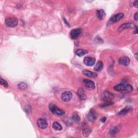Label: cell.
Instances as JSON below:
<instances>
[{"label":"cell","mask_w":138,"mask_h":138,"mask_svg":"<svg viewBox=\"0 0 138 138\" xmlns=\"http://www.w3.org/2000/svg\"><path fill=\"white\" fill-rule=\"evenodd\" d=\"M91 130L89 127H85L83 131V135L85 137H88L90 134V133H91Z\"/></svg>","instance_id":"44dd1931"},{"label":"cell","mask_w":138,"mask_h":138,"mask_svg":"<svg viewBox=\"0 0 138 138\" xmlns=\"http://www.w3.org/2000/svg\"><path fill=\"white\" fill-rule=\"evenodd\" d=\"M18 87L21 90H24L27 89L28 85L27 84L24 82H21L18 84Z\"/></svg>","instance_id":"603a6c76"},{"label":"cell","mask_w":138,"mask_h":138,"mask_svg":"<svg viewBox=\"0 0 138 138\" xmlns=\"http://www.w3.org/2000/svg\"><path fill=\"white\" fill-rule=\"evenodd\" d=\"M124 15L123 13H119V14L115 15L110 18L109 21V23H110V24H112V23H114L118 22L121 19H122L124 17Z\"/></svg>","instance_id":"ba28073f"},{"label":"cell","mask_w":138,"mask_h":138,"mask_svg":"<svg viewBox=\"0 0 138 138\" xmlns=\"http://www.w3.org/2000/svg\"><path fill=\"white\" fill-rule=\"evenodd\" d=\"M72 118V120L74 121V122H75L76 123L79 122V121L80 120V117L78 115V114L77 113H75L73 114Z\"/></svg>","instance_id":"cb8c5ba5"},{"label":"cell","mask_w":138,"mask_h":138,"mask_svg":"<svg viewBox=\"0 0 138 138\" xmlns=\"http://www.w3.org/2000/svg\"><path fill=\"white\" fill-rule=\"evenodd\" d=\"M106 120V117H103V118L101 119V121H102V123H105Z\"/></svg>","instance_id":"83f0119b"},{"label":"cell","mask_w":138,"mask_h":138,"mask_svg":"<svg viewBox=\"0 0 138 138\" xmlns=\"http://www.w3.org/2000/svg\"><path fill=\"white\" fill-rule=\"evenodd\" d=\"M119 63L124 66H128L130 63V59L128 57L124 56L119 59Z\"/></svg>","instance_id":"4fadbf2b"},{"label":"cell","mask_w":138,"mask_h":138,"mask_svg":"<svg viewBox=\"0 0 138 138\" xmlns=\"http://www.w3.org/2000/svg\"><path fill=\"white\" fill-rule=\"evenodd\" d=\"M133 5H134V6H135L136 8H138V1H134L133 3Z\"/></svg>","instance_id":"4316f807"},{"label":"cell","mask_w":138,"mask_h":138,"mask_svg":"<svg viewBox=\"0 0 138 138\" xmlns=\"http://www.w3.org/2000/svg\"><path fill=\"white\" fill-rule=\"evenodd\" d=\"M37 126L41 129H45L48 126V124L47 123L46 120L43 118L38 119L37 122Z\"/></svg>","instance_id":"7c38bea8"},{"label":"cell","mask_w":138,"mask_h":138,"mask_svg":"<svg viewBox=\"0 0 138 138\" xmlns=\"http://www.w3.org/2000/svg\"><path fill=\"white\" fill-rule=\"evenodd\" d=\"M119 129L118 128V127H117V126L114 127L110 131V135L112 136H114L116 135V134L119 132Z\"/></svg>","instance_id":"ffe728a7"},{"label":"cell","mask_w":138,"mask_h":138,"mask_svg":"<svg viewBox=\"0 0 138 138\" xmlns=\"http://www.w3.org/2000/svg\"><path fill=\"white\" fill-rule=\"evenodd\" d=\"M0 84L5 87H7L8 86V82L5 80L3 79L2 78H1V79H0Z\"/></svg>","instance_id":"d4e9b609"},{"label":"cell","mask_w":138,"mask_h":138,"mask_svg":"<svg viewBox=\"0 0 138 138\" xmlns=\"http://www.w3.org/2000/svg\"><path fill=\"white\" fill-rule=\"evenodd\" d=\"M103 66H104L103 63L101 61H99L96 64V66H95V68H94V70L97 72L100 71L102 70V69L103 68Z\"/></svg>","instance_id":"ac0fdd59"},{"label":"cell","mask_w":138,"mask_h":138,"mask_svg":"<svg viewBox=\"0 0 138 138\" xmlns=\"http://www.w3.org/2000/svg\"><path fill=\"white\" fill-rule=\"evenodd\" d=\"M83 83L84 85L85 86L86 88H87L89 90H93L95 89L96 86H95V84L92 80H91L90 79H85L83 80Z\"/></svg>","instance_id":"9c48e42d"},{"label":"cell","mask_w":138,"mask_h":138,"mask_svg":"<svg viewBox=\"0 0 138 138\" xmlns=\"http://www.w3.org/2000/svg\"><path fill=\"white\" fill-rule=\"evenodd\" d=\"M83 73L84 75L89 77H91V78H97L98 76L97 73L92 71H89V70H84L83 71Z\"/></svg>","instance_id":"9a60e30c"},{"label":"cell","mask_w":138,"mask_h":138,"mask_svg":"<svg viewBox=\"0 0 138 138\" xmlns=\"http://www.w3.org/2000/svg\"><path fill=\"white\" fill-rule=\"evenodd\" d=\"M5 23L8 27L14 28L18 24V20L14 17H7L5 20Z\"/></svg>","instance_id":"3957f363"},{"label":"cell","mask_w":138,"mask_h":138,"mask_svg":"<svg viewBox=\"0 0 138 138\" xmlns=\"http://www.w3.org/2000/svg\"><path fill=\"white\" fill-rule=\"evenodd\" d=\"M135 57H136V59L138 60V53H136V54H135Z\"/></svg>","instance_id":"f1b7e54d"},{"label":"cell","mask_w":138,"mask_h":138,"mask_svg":"<svg viewBox=\"0 0 138 138\" xmlns=\"http://www.w3.org/2000/svg\"><path fill=\"white\" fill-rule=\"evenodd\" d=\"M136 26H137L133 23H126L120 25L118 29V30L119 32H121L126 29H134L136 28Z\"/></svg>","instance_id":"52a82bcc"},{"label":"cell","mask_w":138,"mask_h":138,"mask_svg":"<svg viewBox=\"0 0 138 138\" xmlns=\"http://www.w3.org/2000/svg\"><path fill=\"white\" fill-rule=\"evenodd\" d=\"M77 95H78L79 98L81 100H86L87 98V97L86 94L84 92V90L83 88H79L78 91H77Z\"/></svg>","instance_id":"5bb4252c"},{"label":"cell","mask_w":138,"mask_h":138,"mask_svg":"<svg viewBox=\"0 0 138 138\" xmlns=\"http://www.w3.org/2000/svg\"><path fill=\"white\" fill-rule=\"evenodd\" d=\"M98 117V114L96 112V111L91 109L90 110L89 113L87 115V119L90 122H93L95 121Z\"/></svg>","instance_id":"5b68a950"},{"label":"cell","mask_w":138,"mask_h":138,"mask_svg":"<svg viewBox=\"0 0 138 138\" xmlns=\"http://www.w3.org/2000/svg\"><path fill=\"white\" fill-rule=\"evenodd\" d=\"M49 109L51 112L57 116H63L65 112L63 110L59 109L55 104H50L49 105Z\"/></svg>","instance_id":"7a4b0ae2"},{"label":"cell","mask_w":138,"mask_h":138,"mask_svg":"<svg viewBox=\"0 0 138 138\" xmlns=\"http://www.w3.org/2000/svg\"><path fill=\"white\" fill-rule=\"evenodd\" d=\"M62 100L64 102H68L72 98V94L70 91L64 92L61 96Z\"/></svg>","instance_id":"8992f818"},{"label":"cell","mask_w":138,"mask_h":138,"mask_svg":"<svg viewBox=\"0 0 138 138\" xmlns=\"http://www.w3.org/2000/svg\"><path fill=\"white\" fill-rule=\"evenodd\" d=\"M114 89L118 92L123 93H129L132 92L133 87L132 85L127 84H119L114 86Z\"/></svg>","instance_id":"6da1fadb"},{"label":"cell","mask_w":138,"mask_h":138,"mask_svg":"<svg viewBox=\"0 0 138 138\" xmlns=\"http://www.w3.org/2000/svg\"><path fill=\"white\" fill-rule=\"evenodd\" d=\"M97 15L98 17V18L99 20H103L104 18V17H105L106 14L104 10L100 9L98 10L97 11Z\"/></svg>","instance_id":"2e32d148"},{"label":"cell","mask_w":138,"mask_h":138,"mask_svg":"<svg viewBox=\"0 0 138 138\" xmlns=\"http://www.w3.org/2000/svg\"><path fill=\"white\" fill-rule=\"evenodd\" d=\"M96 59L92 57H86L84 59V63L86 66H92L95 64Z\"/></svg>","instance_id":"8fae6325"},{"label":"cell","mask_w":138,"mask_h":138,"mask_svg":"<svg viewBox=\"0 0 138 138\" xmlns=\"http://www.w3.org/2000/svg\"><path fill=\"white\" fill-rule=\"evenodd\" d=\"M52 127L53 129H55V130H57V131H60L63 129L62 126L60 125V124H59L58 122L53 123L52 125Z\"/></svg>","instance_id":"7402d4cb"},{"label":"cell","mask_w":138,"mask_h":138,"mask_svg":"<svg viewBox=\"0 0 138 138\" xmlns=\"http://www.w3.org/2000/svg\"><path fill=\"white\" fill-rule=\"evenodd\" d=\"M134 19L136 20V21H137L138 20V12H137L136 13V14H135V15H134Z\"/></svg>","instance_id":"484cf974"},{"label":"cell","mask_w":138,"mask_h":138,"mask_svg":"<svg viewBox=\"0 0 138 138\" xmlns=\"http://www.w3.org/2000/svg\"><path fill=\"white\" fill-rule=\"evenodd\" d=\"M76 53L77 56H78L79 57H82L84 55L87 54V53H88V51L84 49H78V50H77Z\"/></svg>","instance_id":"d6986e66"},{"label":"cell","mask_w":138,"mask_h":138,"mask_svg":"<svg viewBox=\"0 0 138 138\" xmlns=\"http://www.w3.org/2000/svg\"><path fill=\"white\" fill-rule=\"evenodd\" d=\"M132 111V108L130 107H126L125 108L123 109L122 111H120L119 112L118 114L119 115H125V114H126L127 113H129Z\"/></svg>","instance_id":"e0dca14e"},{"label":"cell","mask_w":138,"mask_h":138,"mask_svg":"<svg viewBox=\"0 0 138 138\" xmlns=\"http://www.w3.org/2000/svg\"><path fill=\"white\" fill-rule=\"evenodd\" d=\"M114 96L112 93L109 92V91H105L102 95V99L104 102H111L113 99Z\"/></svg>","instance_id":"277c9868"},{"label":"cell","mask_w":138,"mask_h":138,"mask_svg":"<svg viewBox=\"0 0 138 138\" xmlns=\"http://www.w3.org/2000/svg\"><path fill=\"white\" fill-rule=\"evenodd\" d=\"M82 32V30L80 29H75L72 30L70 33V37L72 39L77 38Z\"/></svg>","instance_id":"30bf717a"}]
</instances>
